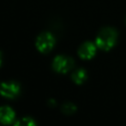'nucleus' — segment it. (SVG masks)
Here are the masks:
<instances>
[{"instance_id": "4", "label": "nucleus", "mask_w": 126, "mask_h": 126, "mask_svg": "<svg viewBox=\"0 0 126 126\" xmlns=\"http://www.w3.org/2000/svg\"><path fill=\"white\" fill-rule=\"evenodd\" d=\"M20 92L21 87L16 82H4L0 85V94L6 98H15Z\"/></svg>"}, {"instance_id": "6", "label": "nucleus", "mask_w": 126, "mask_h": 126, "mask_svg": "<svg viewBox=\"0 0 126 126\" xmlns=\"http://www.w3.org/2000/svg\"><path fill=\"white\" fill-rule=\"evenodd\" d=\"M15 120V111L10 106L0 107V122L2 124H11Z\"/></svg>"}, {"instance_id": "7", "label": "nucleus", "mask_w": 126, "mask_h": 126, "mask_svg": "<svg viewBox=\"0 0 126 126\" xmlns=\"http://www.w3.org/2000/svg\"><path fill=\"white\" fill-rule=\"evenodd\" d=\"M72 80L77 85L83 84L87 80V72H86V70L83 69V68H80V69H77L76 71H74L72 73Z\"/></svg>"}, {"instance_id": "10", "label": "nucleus", "mask_w": 126, "mask_h": 126, "mask_svg": "<svg viewBox=\"0 0 126 126\" xmlns=\"http://www.w3.org/2000/svg\"><path fill=\"white\" fill-rule=\"evenodd\" d=\"M1 63H2V53L0 52V66H1Z\"/></svg>"}, {"instance_id": "9", "label": "nucleus", "mask_w": 126, "mask_h": 126, "mask_svg": "<svg viewBox=\"0 0 126 126\" xmlns=\"http://www.w3.org/2000/svg\"><path fill=\"white\" fill-rule=\"evenodd\" d=\"M77 107L75 104H73L72 102H66L62 105V111L65 113V114H72L76 111Z\"/></svg>"}, {"instance_id": "2", "label": "nucleus", "mask_w": 126, "mask_h": 126, "mask_svg": "<svg viewBox=\"0 0 126 126\" xmlns=\"http://www.w3.org/2000/svg\"><path fill=\"white\" fill-rule=\"evenodd\" d=\"M54 44H55V37L53 36L52 33L48 32H42L36 37L35 46L36 49L41 53L49 52L53 48Z\"/></svg>"}, {"instance_id": "8", "label": "nucleus", "mask_w": 126, "mask_h": 126, "mask_svg": "<svg viewBox=\"0 0 126 126\" xmlns=\"http://www.w3.org/2000/svg\"><path fill=\"white\" fill-rule=\"evenodd\" d=\"M14 126H36L35 121L31 117H23L17 120Z\"/></svg>"}, {"instance_id": "3", "label": "nucleus", "mask_w": 126, "mask_h": 126, "mask_svg": "<svg viewBox=\"0 0 126 126\" xmlns=\"http://www.w3.org/2000/svg\"><path fill=\"white\" fill-rule=\"evenodd\" d=\"M73 66H74L73 59L65 55H57L53 59V63H52L53 70L61 74L67 73L73 68Z\"/></svg>"}, {"instance_id": "1", "label": "nucleus", "mask_w": 126, "mask_h": 126, "mask_svg": "<svg viewBox=\"0 0 126 126\" xmlns=\"http://www.w3.org/2000/svg\"><path fill=\"white\" fill-rule=\"evenodd\" d=\"M118 38V34L115 29L106 27L100 30L98 32L96 38H95V44L96 46L101 50H109L111 49Z\"/></svg>"}, {"instance_id": "5", "label": "nucleus", "mask_w": 126, "mask_h": 126, "mask_svg": "<svg viewBox=\"0 0 126 126\" xmlns=\"http://www.w3.org/2000/svg\"><path fill=\"white\" fill-rule=\"evenodd\" d=\"M96 44L91 41H86L84 42L78 49V54L82 59L89 60L93 58L95 55L96 52Z\"/></svg>"}]
</instances>
